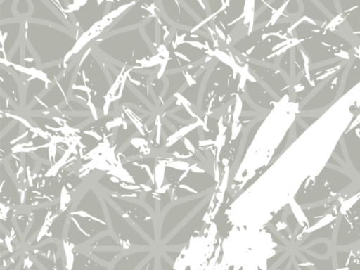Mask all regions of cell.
<instances>
[{
    "label": "cell",
    "mask_w": 360,
    "mask_h": 270,
    "mask_svg": "<svg viewBox=\"0 0 360 270\" xmlns=\"http://www.w3.org/2000/svg\"><path fill=\"white\" fill-rule=\"evenodd\" d=\"M348 64L349 62L347 61L327 82L326 81L323 85L302 107V110L304 111H316L327 107L333 103L337 96L338 92H330V91L340 89Z\"/></svg>",
    "instance_id": "cell-1"
}]
</instances>
